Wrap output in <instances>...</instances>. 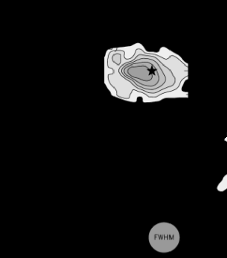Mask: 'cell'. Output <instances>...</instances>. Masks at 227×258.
<instances>
[{"mask_svg":"<svg viewBox=\"0 0 227 258\" xmlns=\"http://www.w3.org/2000/svg\"><path fill=\"white\" fill-rule=\"evenodd\" d=\"M180 235L174 225L160 222L154 225L148 233V242L155 251L167 253L174 251L180 244Z\"/></svg>","mask_w":227,"mask_h":258,"instance_id":"6da1fadb","label":"cell"}]
</instances>
